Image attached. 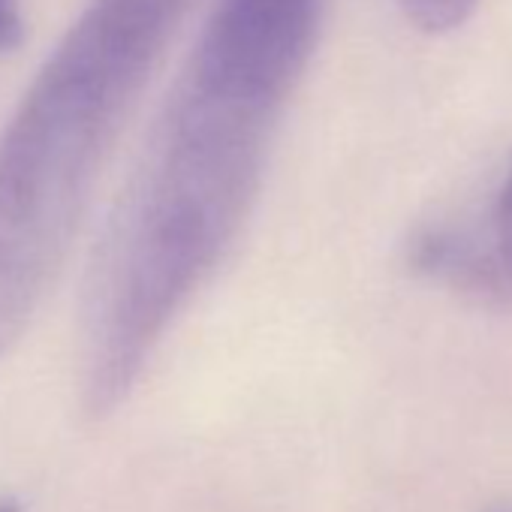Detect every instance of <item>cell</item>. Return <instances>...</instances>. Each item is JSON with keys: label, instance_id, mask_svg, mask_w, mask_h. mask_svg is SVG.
I'll return each mask as SVG.
<instances>
[{"label": "cell", "instance_id": "obj_1", "mask_svg": "<svg viewBox=\"0 0 512 512\" xmlns=\"http://www.w3.org/2000/svg\"><path fill=\"white\" fill-rule=\"evenodd\" d=\"M320 0H223L181 67L91 256L79 398L118 410L235 244L311 61Z\"/></svg>", "mask_w": 512, "mask_h": 512}, {"label": "cell", "instance_id": "obj_2", "mask_svg": "<svg viewBox=\"0 0 512 512\" xmlns=\"http://www.w3.org/2000/svg\"><path fill=\"white\" fill-rule=\"evenodd\" d=\"M184 0H91L0 136V359L37 320Z\"/></svg>", "mask_w": 512, "mask_h": 512}, {"label": "cell", "instance_id": "obj_3", "mask_svg": "<svg viewBox=\"0 0 512 512\" xmlns=\"http://www.w3.org/2000/svg\"><path fill=\"white\" fill-rule=\"evenodd\" d=\"M404 263L431 287L512 311V154L473 199L431 214L407 235Z\"/></svg>", "mask_w": 512, "mask_h": 512}, {"label": "cell", "instance_id": "obj_4", "mask_svg": "<svg viewBox=\"0 0 512 512\" xmlns=\"http://www.w3.org/2000/svg\"><path fill=\"white\" fill-rule=\"evenodd\" d=\"M404 19L422 34H449L461 28L479 0H395Z\"/></svg>", "mask_w": 512, "mask_h": 512}, {"label": "cell", "instance_id": "obj_5", "mask_svg": "<svg viewBox=\"0 0 512 512\" xmlns=\"http://www.w3.org/2000/svg\"><path fill=\"white\" fill-rule=\"evenodd\" d=\"M25 22H22V7L19 0H0V55L13 52L22 43Z\"/></svg>", "mask_w": 512, "mask_h": 512}, {"label": "cell", "instance_id": "obj_6", "mask_svg": "<svg viewBox=\"0 0 512 512\" xmlns=\"http://www.w3.org/2000/svg\"><path fill=\"white\" fill-rule=\"evenodd\" d=\"M0 512H22V503L16 494L10 491H0Z\"/></svg>", "mask_w": 512, "mask_h": 512}, {"label": "cell", "instance_id": "obj_7", "mask_svg": "<svg viewBox=\"0 0 512 512\" xmlns=\"http://www.w3.org/2000/svg\"><path fill=\"white\" fill-rule=\"evenodd\" d=\"M491 512H512V509H509V506H494Z\"/></svg>", "mask_w": 512, "mask_h": 512}]
</instances>
